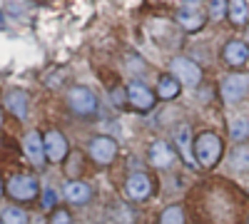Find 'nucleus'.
Returning <instances> with one entry per match:
<instances>
[{"mask_svg":"<svg viewBox=\"0 0 249 224\" xmlns=\"http://www.w3.org/2000/svg\"><path fill=\"white\" fill-rule=\"evenodd\" d=\"M0 194H3V182H0Z\"/></svg>","mask_w":249,"mask_h":224,"instance_id":"28","label":"nucleus"},{"mask_svg":"<svg viewBox=\"0 0 249 224\" xmlns=\"http://www.w3.org/2000/svg\"><path fill=\"white\" fill-rule=\"evenodd\" d=\"M170 70H172V77L179 85H197L202 80V68L190 57H175Z\"/></svg>","mask_w":249,"mask_h":224,"instance_id":"2","label":"nucleus"},{"mask_svg":"<svg viewBox=\"0 0 249 224\" xmlns=\"http://www.w3.org/2000/svg\"><path fill=\"white\" fill-rule=\"evenodd\" d=\"M222 152H224V145H222L219 135L202 132L199 137H195V159L202 167H214L222 157Z\"/></svg>","mask_w":249,"mask_h":224,"instance_id":"1","label":"nucleus"},{"mask_svg":"<svg viewBox=\"0 0 249 224\" xmlns=\"http://www.w3.org/2000/svg\"><path fill=\"white\" fill-rule=\"evenodd\" d=\"M37 192H40V187H37L35 177H30V174H15L8 182V194L18 202H30L37 197Z\"/></svg>","mask_w":249,"mask_h":224,"instance_id":"4","label":"nucleus"},{"mask_svg":"<svg viewBox=\"0 0 249 224\" xmlns=\"http://www.w3.org/2000/svg\"><path fill=\"white\" fill-rule=\"evenodd\" d=\"M5 107L18 117V120H25L28 117V92L20 90V87H13L5 92Z\"/></svg>","mask_w":249,"mask_h":224,"instance_id":"13","label":"nucleus"},{"mask_svg":"<svg viewBox=\"0 0 249 224\" xmlns=\"http://www.w3.org/2000/svg\"><path fill=\"white\" fill-rule=\"evenodd\" d=\"M230 135H232V139H237V142L247 139V137H249V120H244V117L232 120V125H230Z\"/></svg>","mask_w":249,"mask_h":224,"instance_id":"19","label":"nucleus"},{"mask_svg":"<svg viewBox=\"0 0 249 224\" xmlns=\"http://www.w3.org/2000/svg\"><path fill=\"white\" fill-rule=\"evenodd\" d=\"M249 92V77L247 75H230L222 83V97L224 103H239Z\"/></svg>","mask_w":249,"mask_h":224,"instance_id":"8","label":"nucleus"},{"mask_svg":"<svg viewBox=\"0 0 249 224\" xmlns=\"http://www.w3.org/2000/svg\"><path fill=\"white\" fill-rule=\"evenodd\" d=\"M210 15H212V20L224 17L227 15V3H222V0H212L210 3Z\"/></svg>","mask_w":249,"mask_h":224,"instance_id":"23","label":"nucleus"},{"mask_svg":"<svg viewBox=\"0 0 249 224\" xmlns=\"http://www.w3.org/2000/svg\"><path fill=\"white\" fill-rule=\"evenodd\" d=\"M23 150H25V155H28V159L33 162V165L43 167V162H45V142H43V137H40V132H28L25 135Z\"/></svg>","mask_w":249,"mask_h":224,"instance_id":"11","label":"nucleus"},{"mask_svg":"<svg viewBox=\"0 0 249 224\" xmlns=\"http://www.w3.org/2000/svg\"><path fill=\"white\" fill-rule=\"evenodd\" d=\"M177 145L182 147V157L192 165V155H190V127H182L177 135Z\"/></svg>","mask_w":249,"mask_h":224,"instance_id":"22","label":"nucleus"},{"mask_svg":"<svg viewBox=\"0 0 249 224\" xmlns=\"http://www.w3.org/2000/svg\"><path fill=\"white\" fill-rule=\"evenodd\" d=\"M50 224H70V212L68 209H55L50 217Z\"/></svg>","mask_w":249,"mask_h":224,"instance_id":"24","label":"nucleus"},{"mask_svg":"<svg viewBox=\"0 0 249 224\" xmlns=\"http://www.w3.org/2000/svg\"><path fill=\"white\" fill-rule=\"evenodd\" d=\"M127 194L132 199H147L152 194V179L144 174V172H135L127 177Z\"/></svg>","mask_w":249,"mask_h":224,"instance_id":"12","label":"nucleus"},{"mask_svg":"<svg viewBox=\"0 0 249 224\" xmlns=\"http://www.w3.org/2000/svg\"><path fill=\"white\" fill-rule=\"evenodd\" d=\"M232 165L237 170H249V147L247 145H239L234 152H232Z\"/></svg>","mask_w":249,"mask_h":224,"instance_id":"21","label":"nucleus"},{"mask_svg":"<svg viewBox=\"0 0 249 224\" xmlns=\"http://www.w3.org/2000/svg\"><path fill=\"white\" fill-rule=\"evenodd\" d=\"M0 222L3 224H28V214L18 207H8L3 212V217H0Z\"/></svg>","mask_w":249,"mask_h":224,"instance_id":"20","label":"nucleus"},{"mask_svg":"<svg viewBox=\"0 0 249 224\" xmlns=\"http://www.w3.org/2000/svg\"><path fill=\"white\" fill-rule=\"evenodd\" d=\"M43 205H45L48 209H50V207L55 205V192H53V190H48V192H45V199H43Z\"/></svg>","mask_w":249,"mask_h":224,"instance_id":"26","label":"nucleus"},{"mask_svg":"<svg viewBox=\"0 0 249 224\" xmlns=\"http://www.w3.org/2000/svg\"><path fill=\"white\" fill-rule=\"evenodd\" d=\"M160 224H184V209L179 205L167 207L160 214Z\"/></svg>","mask_w":249,"mask_h":224,"instance_id":"18","label":"nucleus"},{"mask_svg":"<svg viewBox=\"0 0 249 224\" xmlns=\"http://www.w3.org/2000/svg\"><path fill=\"white\" fill-rule=\"evenodd\" d=\"M227 17H230L234 25H244L247 17H249V5L244 0H232V3L227 5Z\"/></svg>","mask_w":249,"mask_h":224,"instance_id":"17","label":"nucleus"},{"mask_svg":"<svg viewBox=\"0 0 249 224\" xmlns=\"http://www.w3.org/2000/svg\"><path fill=\"white\" fill-rule=\"evenodd\" d=\"M222 60L230 68L247 65V60H249V45L242 43V40H230V43L224 45V50H222Z\"/></svg>","mask_w":249,"mask_h":224,"instance_id":"10","label":"nucleus"},{"mask_svg":"<svg viewBox=\"0 0 249 224\" xmlns=\"http://www.w3.org/2000/svg\"><path fill=\"white\" fill-rule=\"evenodd\" d=\"M179 83L172 77V75H162L160 77V83H157V97L160 100H175L179 95Z\"/></svg>","mask_w":249,"mask_h":224,"instance_id":"16","label":"nucleus"},{"mask_svg":"<svg viewBox=\"0 0 249 224\" xmlns=\"http://www.w3.org/2000/svg\"><path fill=\"white\" fill-rule=\"evenodd\" d=\"M175 159H177V155L170 150L167 142L157 139V142H152V145H150V162H152L155 167H160V170H167Z\"/></svg>","mask_w":249,"mask_h":224,"instance_id":"14","label":"nucleus"},{"mask_svg":"<svg viewBox=\"0 0 249 224\" xmlns=\"http://www.w3.org/2000/svg\"><path fill=\"white\" fill-rule=\"evenodd\" d=\"M247 224H249V222H247Z\"/></svg>","mask_w":249,"mask_h":224,"instance_id":"30","label":"nucleus"},{"mask_svg":"<svg viewBox=\"0 0 249 224\" xmlns=\"http://www.w3.org/2000/svg\"><path fill=\"white\" fill-rule=\"evenodd\" d=\"M0 125H3V112H0Z\"/></svg>","mask_w":249,"mask_h":224,"instance_id":"27","label":"nucleus"},{"mask_svg":"<svg viewBox=\"0 0 249 224\" xmlns=\"http://www.w3.org/2000/svg\"><path fill=\"white\" fill-rule=\"evenodd\" d=\"M68 100H70L72 112L80 115V117H90V115L97 112V97L90 87H72Z\"/></svg>","mask_w":249,"mask_h":224,"instance_id":"3","label":"nucleus"},{"mask_svg":"<svg viewBox=\"0 0 249 224\" xmlns=\"http://www.w3.org/2000/svg\"><path fill=\"white\" fill-rule=\"evenodd\" d=\"M43 142H45V157H48V162L60 165V162L68 157V139H65V135H62V132L50 130L43 137Z\"/></svg>","mask_w":249,"mask_h":224,"instance_id":"9","label":"nucleus"},{"mask_svg":"<svg viewBox=\"0 0 249 224\" xmlns=\"http://www.w3.org/2000/svg\"><path fill=\"white\" fill-rule=\"evenodd\" d=\"M0 224H3V222H0Z\"/></svg>","mask_w":249,"mask_h":224,"instance_id":"29","label":"nucleus"},{"mask_svg":"<svg viewBox=\"0 0 249 224\" xmlns=\"http://www.w3.org/2000/svg\"><path fill=\"white\" fill-rule=\"evenodd\" d=\"M115 155H117V142L112 137L100 135L90 142V157L97 162V165H102V167L110 165V162L115 159Z\"/></svg>","mask_w":249,"mask_h":224,"instance_id":"6","label":"nucleus"},{"mask_svg":"<svg viewBox=\"0 0 249 224\" xmlns=\"http://www.w3.org/2000/svg\"><path fill=\"white\" fill-rule=\"evenodd\" d=\"M92 192L90 187L85 185V182H80V179H72L65 185V199L72 202V205H85V202H90Z\"/></svg>","mask_w":249,"mask_h":224,"instance_id":"15","label":"nucleus"},{"mask_svg":"<svg viewBox=\"0 0 249 224\" xmlns=\"http://www.w3.org/2000/svg\"><path fill=\"white\" fill-rule=\"evenodd\" d=\"M204 20H207V17H204V13H202V8H199L197 3H184V5L177 10V23H179V28L187 30V33L202 30Z\"/></svg>","mask_w":249,"mask_h":224,"instance_id":"7","label":"nucleus"},{"mask_svg":"<svg viewBox=\"0 0 249 224\" xmlns=\"http://www.w3.org/2000/svg\"><path fill=\"white\" fill-rule=\"evenodd\" d=\"M127 100H130V105H132L135 110L147 112V110H152V107H155L157 95H155L147 85H144V83L135 80V83H130V87H127Z\"/></svg>","mask_w":249,"mask_h":224,"instance_id":"5","label":"nucleus"},{"mask_svg":"<svg viewBox=\"0 0 249 224\" xmlns=\"http://www.w3.org/2000/svg\"><path fill=\"white\" fill-rule=\"evenodd\" d=\"M124 100H127V92H124L122 87L120 90H112V103L115 105H124Z\"/></svg>","mask_w":249,"mask_h":224,"instance_id":"25","label":"nucleus"}]
</instances>
